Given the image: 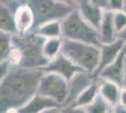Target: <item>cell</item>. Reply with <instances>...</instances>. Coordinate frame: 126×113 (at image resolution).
<instances>
[{"mask_svg":"<svg viewBox=\"0 0 126 113\" xmlns=\"http://www.w3.org/2000/svg\"><path fill=\"white\" fill-rule=\"evenodd\" d=\"M41 70L43 74H56L60 75L67 81H70L77 74L83 72L62 53L58 54L55 59L50 60L47 65Z\"/></svg>","mask_w":126,"mask_h":113,"instance_id":"obj_7","label":"cell"},{"mask_svg":"<svg viewBox=\"0 0 126 113\" xmlns=\"http://www.w3.org/2000/svg\"><path fill=\"white\" fill-rule=\"evenodd\" d=\"M14 23L16 34H27L32 32L34 28L35 17L31 8L28 6L27 1H21L14 12Z\"/></svg>","mask_w":126,"mask_h":113,"instance_id":"obj_10","label":"cell"},{"mask_svg":"<svg viewBox=\"0 0 126 113\" xmlns=\"http://www.w3.org/2000/svg\"><path fill=\"white\" fill-rule=\"evenodd\" d=\"M46 40L30 32L27 34L12 35V45L21 51L22 61L20 67L25 69L41 70L49 62L43 57L42 46Z\"/></svg>","mask_w":126,"mask_h":113,"instance_id":"obj_2","label":"cell"},{"mask_svg":"<svg viewBox=\"0 0 126 113\" xmlns=\"http://www.w3.org/2000/svg\"><path fill=\"white\" fill-rule=\"evenodd\" d=\"M124 63H125V55L123 51L122 54L112 64L105 68L96 77H99L100 79H103V80L113 82L121 88L123 73H124Z\"/></svg>","mask_w":126,"mask_h":113,"instance_id":"obj_13","label":"cell"},{"mask_svg":"<svg viewBox=\"0 0 126 113\" xmlns=\"http://www.w3.org/2000/svg\"><path fill=\"white\" fill-rule=\"evenodd\" d=\"M123 0H107V7L105 11H110L112 12L122 11Z\"/></svg>","mask_w":126,"mask_h":113,"instance_id":"obj_24","label":"cell"},{"mask_svg":"<svg viewBox=\"0 0 126 113\" xmlns=\"http://www.w3.org/2000/svg\"><path fill=\"white\" fill-rule=\"evenodd\" d=\"M63 113H87L85 108L78 107H64L61 108Z\"/></svg>","mask_w":126,"mask_h":113,"instance_id":"obj_25","label":"cell"},{"mask_svg":"<svg viewBox=\"0 0 126 113\" xmlns=\"http://www.w3.org/2000/svg\"><path fill=\"white\" fill-rule=\"evenodd\" d=\"M42 113H63L61 108H50L47 109L45 111H43Z\"/></svg>","mask_w":126,"mask_h":113,"instance_id":"obj_29","label":"cell"},{"mask_svg":"<svg viewBox=\"0 0 126 113\" xmlns=\"http://www.w3.org/2000/svg\"><path fill=\"white\" fill-rule=\"evenodd\" d=\"M99 78V77H98ZM121 88L113 82L100 79V88H99V95L111 108L115 107L119 104L120 94Z\"/></svg>","mask_w":126,"mask_h":113,"instance_id":"obj_16","label":"cell"},{"mask_svg":"<svg viewBox=\"0 0 126 113\" xmlns=\"http://www.w3.org/2000/svg\"><path fill=\"white\" fill-rule=\"evenodd\" d=\"M125 43H123L121 40L118 39L116 42L107 44H102L100 47V62L98 69L95 72V77L100 74L102 71L107 66L112 64L116 59H118L122 52L124 51L125 48Z\"/></svg>","mask_w":126,"mask_h":113,"instance_id":"obj_11","label":"cell"},{"mask_svg":"<svg viewBox=\"0 0 126 113\" xmlns=\"http://www.w3.org/2000/svg\"><path fill=\"white\" fill-rule=\"evenodd\" d=\"M109 113H111V110H110V112H109Z\"/></svg>","mask_w":126,"mask_h":113,"instance_id":"obj_35","label":"cell"},{"mask_svg":"<svg viewBox=\"0 0 126 113\" xmlns=\"http://www.w3.org/2000/svg\"><path fill=\"white\" fill-rule=\"evenodd\" d=\"M9 113H15V112H14V110H13V111H10Z\"/></svg>","mask_w":126,"mask_h":113,"instance_id":"obj_34","label":"cell"},{"mask_svg":"<svg viewBox=\"0 0 126 113\" xmlns=\"http://www.w3.org/2000/svg\"><path fill=\"white\" fill-rule=\"evenodd\" d=\"M114 24L118 33L121 32L126 27V13L123 11L114 12Z\"/></svg>","mask_w":126,"mask_h":113,"instance_id":"obj_23","label":"cell"},{"mask_svg":"<svg viewBox=\"0 0 126 113\" xmlns=\"http://www.w3.org/2000/svg\"><path fill=\"white\" fill-rule=\"evenodd\" d=\"M95 77L93 75L86 73V72H81L77 75L74 76L69 83V95L68 99L65 103V105L61 107H70L74 103V101L78 98V96L84 92L85 90H87L95 80Z\"/></svg>","mask_w":126,"mask_h":113,"instance_id":"obj_9","label":"cell"},{"mask_svg":"<svg viewBox=\"0 0 126 113\" xmlns=\"http://www.w3.org/2000/svg\"><path fill=\"white\" fill-rule=\"evenodd\" d=\"M21 1H0V31L15 35L14 12Z\"/></svg>","mask_w":126,"mask_h":113,"instance_id":"obj_12","label":"cell"},{"mask_svg":"<svg viewBox=\"0 0 126 113\" xmlns=\"http://www.w3.org/2000/svg\"><path fill=\"white\" fill-rule=\"evenodd\" d=\"M124 55H125V58H126V46L125 48H124Z\"/></svg>","mask_w":126,"mask_h":113,"instance_id":"obj_33","label":"cell"},{"mask_svg":"<svg viewBox=\"0 0 126 113\" xmlns=\"http://www.w3.org/2000/svg\"><path fill=\"white\" fill-rule=\"evenodd\" d=\"M119 104H121V106L126 108V90L125 89H121V94H120V101Z\"/></svg>","mask_w":126,"mask_h":113,"instance_id":"obj_28","label":"cell"},{"mask_svg":"<svg viewBox=\"0 0 126 113\" xmlns=\"http://www.w3.org/2000/svg\"><path fill=\"white\" fill-rule=\"evenodd\" d=\"M75 4L76 10L82 18L98 30L105 11L95 3L94 0H77Z\"/></svg>","mask_w":126,"mask_h":113,"instance_id":"obj_8","label":"cell"},{"mask_svg":"<svg viewBox=\"0 0 126 113\" xmlns=\"http://www.w3.org/2000/svg\"><path fill=\"white\" fill-rule=\"evenodd\" d=\"M60 108V106L54 102L53 100L43 97L40 94H35L31 99L17 110H14L15 113H42L43 111L50 108Z\"/></svg>","mask_w":126,"mask_h":113,"instance_id":"obj_15","label":"cell"},{"mask_svg":"<svg viewBox=\"0 0 126 113\" xmlns=\"http://www.w3.org/2000/svg\"><path fill=\"white\" fill-rule=\"evenodd\" d=\"M12 46V35L0 31V63L7 60Z\"/></svg>","mask_w":126,"mask_h":113,"instance_id":"obj_20","label":"cell"},{"mask_svg":"<svg viewBox=\"0 0 126 113\" xmlns=\"http://www.w3.org/2000/svg\"><path fill=\"white\" fill-rule=\"evenodd\" d=\"M122 11L126 13V0H123V6H122Z\"/></svg>","mask_w":126,"mask_h":113,"instance_id":"obj_32","label":"cell"},{"mask_svg":"<svg viewBox=\"0 0 126 113\" xmlns=\"http://www.w3.org/2000/svg\"><path fill=\"white\" fill-rule=\"evenodd\" d=\"M62 39L101 47L99 31L86 22L77 10L61 21Z\"/></svg>","mask_w":126,"mask_h":113,"instance_id":"obj_5","label":"cell"},{"mask_svg":"<svg viewBox=\"0 0 126 113\" xmlns=\"http://www.w3.org/2000/svg\"><path fill=\"white\" fill-rule=\"evenodd\" d=\"M119 39L121 40L123 43H125V45H126V27L121 31V32L119 33Z\"/></svg>","mask_w":126,"mask_h":113,"instance_id":"obj_30","label":"cell"},{"mask_svg":"<svg viewBox=\"0 0 126 113\" xmlns=\"http://www.w3.org/2000/svg\"><path fill=\"white\" fill-rule=\"evenodd\" d=\"M98 31L102 44L114 43L119 39V33L114 24V12L110 11H104L103 19Z\"/></svg>","mask_w":126,"mask_h":113,"instance_id":"obj_14","label":"cell"},{"mask_svg":"<svg viewBox=\"0 0 126 113\" xmlns=\"http://www.w3.org/2000/svg\"><path fill=\"white\" fill-rule=\"evenodd\" d=\"M10 68H11V66L8 63L7 60L4 61V62H2V63H0V83L2 82L3 78L5 77V75L8 74Z\"/></svg>","mask_w":126,"mask_h":113,"instance_id":"obj_26","label":"cell"},{"mask_svg":"<svg viewBox=\"0 0 126 113\" xmlns=\"http://www.w3.org/2000/svg\"><path fill=\"white\" fill-rule=\"evenodd\" d=\"M87 113H109L111 107L99 95L93 102L85 108Z\"/></svg>","mask_w":126,"mask_h":113,"instance_id":"obj_21","label":"cell"},{"mask_svg":"<svg viewBox=\"0 0 126 113\" xmlns=\"http://www.w3.org/2000/svg\"><path fill=\"white\" fill-rule=\"evenodd\" d=\"M36 93L51 99L61 108L68 99L69 83L58 75L43 74L40 78Z\"/></svg>","mask_w":126,"mask_h":113,"instance_id":"obj_6","label":"cell"},{"mask_svg":"<svg viewBox=\"0 0 126 113\" xmlns=\"http://www.w3.org/2000/svg\"><path fill=\"white\" fill-rule=\"evenodd\" d=\"M7 61H8V63L10 64L11 67H20L22 61L21 51L15 46H12V48L8 55Z\"/></svg>","mask_w":126,"mask_h":113,"instance_id":"obj_22","label":"cell"},{"mask_svg":"<svg viewBox=\"0 0 126 113\" xmlns=\"http://www.w3.org/2000/svg\"><path fill=\"white\" fill-rule=\"evenodd\" d=\"M121 89H125L126 90V58H125V63H124V73H123V79H122Z\"/></svg>","mask_w":126,"mask_h":113,"instance_id":"obj_31","label":"cell"},{"mask_svg":"<svg viewBox=\"0 0 126 113\" xmlns=\"http://www.w3.org/2000/svg\"><path fill=\"white\" fill-rule=\"evenodd\" d=\"M111 113H126V108L121 106V104H118L115 107L111 108Z\"/></svg>","mask_w":126,"mask_h":113,"instance_id":"obj_27","label":"cell"},{"mask_svg":"<svg viewBox=\"0 0 126 113\" xmlns=\"http://www.w3.org/2000/svg\"><path fill=\"white\" fill-rule=\"evenodd\" d=\"M61 53L79 69L94 75L100 62V47L62 39Z\"/></svg>","mask_w":126,"mask_h":113,"instance_id":"obj_4","label":"cell"},{"mask_svg":"<svg viewBox=\"0 0 126 113\" xmlns=\"http://www.w3.org/2000/svg\"><path fill=\"white\" fill-rule=\"evenodd\" d=\"M42 75L39 69L11 67L0 83V113H9L25 106L36 94Z\"/></svg>","mask_w":126,"mask_h":113,"instance_id":"obj_1","label":"cell"},{"mask_svg":"<svg viewBox=\"0 0 126 113\" xmlns=\"http://www.w3.org/2000/svg\"><path fill=\"white\" fill-rule=\"evenodd\" d=\"M36 35L42 37L45 40L49 39H62V28H61V22L53 21L46 23L44 25L38 27L34 31Z\"/></svg>","mask_w":126,"mask_h":113,"instance_id":"obj_18","label":"cell"},{"mask_svg":"<svg viewBox=\"0 0 126 113\" xmlns=\"http://www.w3.org/2000/svg\"><path fill=\"white\" fill-rule=\"evenodd\" d=\"M35 17L34 28L53 21H63L74 10H76L75 1L64 0H31L27 1Z\"/></svg>","mask_w":126,"mask_h":113,"instance_id":"obj_3","label":"cell"},{"mask_svg":"<svg viewBox=\"0 0 126 113\" xmlns=\"http://www.w3.org/2000/svg\"><path fill=\"white\" fill-rule=\"evenodd\" d=\"M99 88H100V78L96 77L93 83L82 92L74 103L70 107H78V108H86L94 101L99 96Z\"/></svg>","mask_w":126,"mask_h":113,"instance_id":"obj_17","label":"cell"},{"mask_svg":"<svg viewBox=\"0 0 126 113\" xmlns=\"http://www.w3.org/2000/svg\"><path fill=\"white\" fill-rule=\"evenodd\" d=\"M62 39H49L46 40L42 46V54L48 61L55 59L61 53Z\"/></svg>","mask_w":126,"mask_h":113,"instance_id":"obj_19","label":"cell"}]
</instances>
